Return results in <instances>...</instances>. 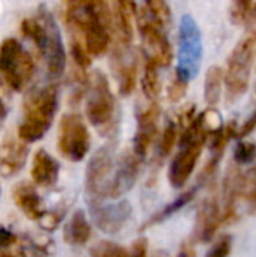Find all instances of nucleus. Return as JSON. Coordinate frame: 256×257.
I'll return each instance as SVG.
<instances>
[{
	"label": "nucleus",
	"instance_id": "obj_1",
	"mask_svg": "<svg viewBox=\"0 0 256 257\" xmlns=\"http://www.w3.org/2000/svg\"><path fill=\"white\" fill-rule=\"evenodd\" d=\"M72 39L84 44L89 54L103 56L113 39V11L107 0H62Z\"/></svg>",
	"mask_w": 256,
	"mask_h": 257
},
{
	"label": "nucleus",
	"instance_id": "obj_2",
	"mask_svg": "<svg viewBox=\"0 0 256 257\" xmlns=\"http://www.w3.org/2000/svg\"><path fill=\"white\" fill-rule=\"evenodd\" d=\"M59 108V86L56 83L36 87L27 93L23 104L24 119L17 136L26 143L41 140L50 130Z\"/></svg>",
	"mask_w": 256,
	"mask_h": 257
},
{
	"label": "nucleus",
	"instance_id": "obj_3",
	"mask_svg": "<svg viewBox=\"0 0 256 257\" xmlns=\"http://www.w3.org/2000/svg\"><path fill=\"white\" fill-rule=\"evenodd\" d=\"M207 142L208 134L204 130L199 117H195V120L181 131L180 151L170 161L167 172L169 184L174 188H183L189 182Z\"/></svg>",
	"mask_w": 256,
	"mask_h": 257
},
{
	"label": "nucleus",
	"instance_id": "obj_4",
	"mask_svg": "<svg viewBox=\"0 0 256 257\" xmlns=\"http://www.w3.org/2000/svg\"><path fill=\"white\" fill-rule=\"evenodd\" d=\"M255 39L246 35L243 39L238 41V44L229 54L225 69V92L228 102L237 101L249 89L255 59Z\"/></svg>",
	"mask_w": 256,
	"mask_h": 257
},
{
	"label": "nucleus",
	"instance_id": "obj_5",
	"mask_svg": "<svg viewBox=\"0 0 256 257\" xmlns=\"http://www.w3.org/2000/svg\"><path fill=\"white\" fill-rule=\"evenodd\" d=\"M0 75L14 92H23L35 75L32 54L15 38H8L0 44Z\"/></svg>",
	"mask_w": 256,
	"mask_h": 257
},
{
	"label": "nucleus",
	"instance_id": "obj_6",
	"mask_svg": "<svg viewBox=\"0 0 256 257\" xmlns=\"http://www.w3.org/2000/svg\"><path fill=\"white\" fill-rule=\"evenodd\" d=\"M116 111V99L107 77L101 71L89 75L86 86V117L95 128H107Z\"/></svg>",
	"mask_w": 256,
	"mask_h": 257
},
{
	"label": "nucleus",
	"instance_id": "obj_7",
	"mask_svg": "<svg viewBox=\"0 0 256 257\" xmlns=\"http://www.w3.org/2000/svg\"><path fill=\"white\" fill-rule=\"evenodd\" d=\"M57 148L59 152L72 163L84 160L91 148V134L80 114L66 113L62 116L57 134Z\"/></svg>",
	"mask_w": 256,
	"mask_h": 257
},
{
	"label": "nucleus",
	"instance_id": "obj_8",
	"mask_svg": "<svg viewBox=\"0 0 256 257\" xmlns=\"http://www.w3.org/2000/svg\"><path fill=\"white\" fill-rule=\"evenodd\" d=\"M134 20L142 39L145 57L154 60L158 66H169L174 57V50L166 35V26L160 24L149 14H139Z\"/></svg>",
	"mask_w": 256,
	"mask_h": 257
},
{
	"label": "nucleus",
	"instance_id": "obj_9",
	"mask_svg": "<svg viewBox=\"0 0 256 257\" xmlns=\"http://www.w3.org/2000/svg\"><path fill=\"white\" fill-rule=\"evenodd\" d=\"M44 26V42L39 48V54L45 60L47 72L51 80H57L63 75L66 66V53L60 35V29L50 11L41 8L36 14Z\"/></svg>",
	"mask_w": 256,
	"mask_h": 257
},
{
	"label": "nucleus",
	"instance_id": "obj_10",
	"mask_svg": "<svg viewBox=\"0 0 256 257\" xmlns=\"http://www.w3.org/2000/svg\"><path fill=\"white\" fill-rule=\"evenodd\" d=\"M202 56L204 45L198 23L190 15H184L180 26V53L178 66L175 69L192 80L198 75L201 69Z\"/></svg>",
	"mask_w": 256,
	"mask_h": 257
},
{
	"label": "nucleus",
	"instance_id": "obj_11",
	"mask_svg": "<svg viewBox=\"0 0 256 257\" xmlns=\"http://www.w3.org/2000/svg\"><path fill=\"white\" fill-rule=\"evenodd\" d=\"M113 169H115V157H113V148L110 145L100 148L91 157L86 167V179H84L89 203L109 199Z\"/></svg>",
	"mask_w": 256,
	"mask_h": 257
},
{
	"label": "nucleus",
	"instance_id": "obj_12",
	"mask_svg": "<svg viewBox=\"0 0 256 257\" xmlns=\"http://www.w3.org/2000/svg\"><path fill=\"white\" fill-rule=\"evenodd\" d=\"M130 48L131 45H124L121 42H115L112 48V69L122 96H130L137 81V59L131 56Z\"/></svg>",
	"mask_w": 256,
	"mask_h": 257
},
{
	"label": "nucleus",
	"instance_id": "obj_13",
	"mask_svg": "<svg viewBox=\"0 0 256 257\" xmlns=\"http://www.w3.org/2000/svg\"><path fill=\"white\" fill-rule=\"evenodd\" d=\"M91 214L95 224L106 233H118L131 217V205L127 200H118L110 205L91 202Z\"/></svg>",
	"mask_w": 256,
	"mask_h": 257
},
{
	"label": "nucleus",
	"instance_id": "obj_14",
	"mask_svg": "<svg viewBox=\"0 0 256 257\" xmlns=\"http://www.w3.org/2000/svg\"><path fill=\"white\" fill-rule=\"evenodd\" d=\"M160 105L152 101L148 107L137 111V128L133 140V151L145 160L158 134Z\"/></svg>",
	"mask_w": 256,
	"mask_h": 257
},
{
	"label": "nucleus",
	"instance_id": "obj_15",
	"mask_svg": "<svg viewBox=\"0 0 256 257\" xmlns=\"http://www.w3.org/2000/svg\"><path fill=\"white\" fill-rule=\"evenodd\" d=\"M142 161L143 160L133 149L121 155L118 166L113 172V178H112V184L109 190V199L116 200L125 196L134 187L140 173Z\"/></svg>",
	"mask_w": 256,
	"mask_h": 257
},
{
	"label": "nucleus",
	"instance_id": "obj_16",
	"mask_svg": "<svg viewBox=\"0 0 256 257\" xmlns=\"http://www.w3.org/2000/svg\"><path fill=\"white\" fill-rule=\"evenodd\" d=\"M27 157V143L20 137L6 136L0 145V175L3 178L17 175L24 167Z\"/></svg>",
	"mask_w": 256,
	"mask_h": 257
},
{
	"label": "nucleus",
	"instance_id": "obj_17",
	"mask_svg": "<svg viewBox=\"0 0 256 257\" xmlns=\"http://www.w3.org/2000/svg\"><path fill=\"white\" fill-rule=\"evenodd\" d=\"M243 176L238 164L229 166L223 178V223L229 224L237 218V205L243 199Z\"/></svg>",
	"mask_w": 256,
	"mask_h": 257
},
{
	"label": "nucleus",
	"instance_id": "obj_18",
	"mask_svg": "<svg viewBox=\"0 0 256 257\" xmlns=\"http://www.w3.org/2000/svg\"><path fill=\"white\" fill-rule=\"evenodd\" d=\"M220 223H223V212L219 206V202L216 197H208L202 202L198 211L196 217V227L195 235L198 241L201 242H210L216 232L220 227Z\"/></svg>",
	"mask_w": 256,
	"mask_h": 257
},
{
	"label": "nucleus",
	"instance_id": "obj_19",
	"mask_svg": "<svg viewBox=\"0 0 256 257\" xmlns=\"http://www.w3.org/2000/svg\"><path fill=\"white\" fill-rule=\"evenodd\" d=\"M60 166L59 163L44 149H39L33 155L32 163V179L39 187H51L57 182Z\"/></svg>",
	"mask_w": 256,
	"mask_h": 257
},
{
	"label": "nucleus",
	"instance_id": "obj_20",
	"mask_svg": "<svg viewBox=\"0 0 256 257\" xmlns=\"http://www.w3.org/2000/svg\"><path fill=\"white\" fill-rule=\"evenodd\" d=\"M14 202L21 212L30 220H39L45 212L36 188L29 182H21L14 188Z\"/></svg>",
	"mask_w": 256,
	"mask_h": 257
},
{
	"label": "nucleus",
	"instance_id": "obj_21",
	"mask_svg": "<svg viewBox=\"0 0 256 257\" xmlns=\"http://www.w3.org/2000/svg\"><path fill=\"white\" fill-rule=\"evenodd\" d=\"M92 235L91 223L88 221L83 211H75L69 221L65 224L63 229V238L71 245H84Z\"/></svg>",
	"mask_w": 256,
	"mask_h": 257
},
{
	"label": "nucleus",
	"instance_id": "obj_22",
	"mask_svg": "<svg viewBox=\"0 0 256 257\" xmlns=\"http://www.w3.org/2000/svg\"><path fill=\"white\" fill-rule=\"evenodd\" d=\"M225 86V72L220 66H210L205 75L204 96L210 107H214L220 101L222 87Z\"/></svg>",
	"mask_w": 256,
	"mask_h": 257
},
{
	"label": "nucleus",
	"instance_id": "obj_23",
	"mask_svg": "<svg viewBox=\"0 0 256 257\" xmlns=\"http://www.w3.org/2000/svg\"><path fill=\"white\" fill-rule=\"evenodd\" d=\"M158 65L145 57V68H143V75H142V92L149 101H155L160 95V74H158Z\"/></svg>",
	"mask_w": 256,
	"mask_h": 257
},
{
	"label": "nucleus",
	"instance_id": "obj_24",
	"mask_svg": "<svg viewBox=\"0 0 256 257\" xmlns=\"http://www.w3.org/2000/svg\"><path fill=\"white\" fill-rule=\"evenodd\" d=\"M178 134H180V126L178 122L174 119H169L164 125V130L161 133V139H160V145H158V155L161 160L167 158L178 140Z\"/></svg>",
	"mask_w": 256,
	"mask_h": 257
},
{
	"label": "nucleus",
	"instance_id": "obj_25",
	"mask_svg": "<svg viewBox=\"0 0 256 257\" xmlns=\"http://www.w3.org/2000/svg\"><path fill=\"white\" fill-rule=\"evenodd\" d=\"M195 196H196V190H189V191H186V193H183L181 196H178L172 203H169L167 206H164L151 221H149V224H154V223H158V221H161V220H164V218H167L169 215H172V214H175L177 211H180L181 208H184L187 203H190L193 199H195Z\"/></svg>",
	"mask_w": 256,
	"mask_h": 257
},
{
	"label": "nucleus",
	"instance_id": "obj_26",
	"mask_svg": "<svg viewBox=\"0 0 256 257\" xmlns=\"http://www.w3.org/2000/svg\"><path fill=\"white\" fill-rule=\"evenodd\" d=\"M243 199L247 203L249 214L256 215V166L243 176Z\"/></svg>",
	"mask_w": 256,
	"mask_h": 257
},
{
	"label": "nucleus",
	"instance_id": "obj_27",
	"mask_svg": "<svg viewBox=\"0 0 256 257\" xmlns=\"http://www.w3.org/2000/svg\"><path fill=\"white\" fill-rule=\"evenodd\" d=\"M189 83L190 80L183 75L180 71L175 69L174 75H172V80H170V84H169V89H167V98L170 102H178L183 99V96L186 95L187 89H189Z\"/></svg>",
	"mask_w": 256,
	"mask_h": 257
},
{
	"label": "nucleus",
	"instance_id": "obj_28",
	"mask_svg": "<svg viewBox=\"0 0 256 257\" xmlns=\"http://www.w3.org/2000/svg\"><path fill=\"white\" fill-rule=\"evenodd\" d=\"M92 257H133L131 251L110 241H101L92 248Z\"/></svg>",
	"mask_w": 256,
	"mask_h": 257
},
{
	"label": "nucleus",
	"instance_id": "obj_29",
	"mask_svg": "<svg viewBox=\"0 0 256 257\" xmlns=\"http://www.w3.org/2000/svg\"><path fill=\"white\" fill-rule=\"evenodd\" d=\"M71 57L75 63V68H78L81 71H86L92 63V56L86 50L84 44L80 42L78 39H72V38H71Z\"/></svg>",
	"mask_w": 256,
	"mask_h": 257
},
{
	"label": "nucleus",
	"instance_id": "obj_30",
	"mask_svg": "<svg viewBox=\"0 0 256 257\" xmlns=\"http://www.w3.org/2000/svg\"><path fill=\"white\" fill-rule=\"evenodd\" d=\"M256 158V145L252 142L241 140L234 149V161L238 166L249 164Z\"/></svg>",
	"mask_w": 256,
	"mask_h": 257
},
{
	"label": "nucleus",
	"instance_id": "obj_31",
	"mask_svg": "<svg viewBox=\"0 0 256 257\" xmlns=\"http://www.w3.org/2000/svg\"><path fill=\"white\" fill-rule=\"evenodd\" d=\"M253 11V0H232L231 20L235 24L244 23Z\"/></svg>",
	"mask_w": 256,
	"mask_h": 257
},
{
	"label": "nucleus",
	"instance_id": "obj_32",
	"mask_svg": "<svg viewBox=\"0 0 256 257\" xmlns=\"http://www.w3.org/2000/svg\"><path fill=\"white\" fill-rule=\"evenodd\" d=\"M232 250V238L229 235H222L210 248L205 257H229Z\"/></svg>",
	"mask_w": 256,
	"mask_h": 257
},
{
	"label": "nucleus",
	"instance_id": "obj_33",
	"mask_svg": "<svg viewBox=\"0 0 256 257\" xmlns=\"http://www.w3.org/2000/svg\"><path fill=\"white\" fill-rule=\"evenodd\" d=\"M256 130V108L250 113V116L244 120V123L241 125V128L238 130V139H246L247 136H250Z\"/></svg>",
	"mask_w": 256,
	"mask_h": 257
},
{
	"label": "nucleus",
	"instance_id": "obj_34",
	"mask_svg": "<svg viewBox=\"0 0 256 257\" xmlns=\"http://www.w3.org/2000/svg\"><path fill=\"white\" fill-rule=\"evenodd\" d=\"M17 242V236L5 227H0V251L12 247Z\"/></svg>",
	"mask_w": 256,
	"mask_h": 257
},
{
	"label": "nucleus",
	"instance_id": "obj_35",
	"mask_svg": "<svg viewBox=\"0 0 256 257\" xmlns=\"http://www.w3.org/2000/svg\"><path fill=\"white\" fill-rule=\"evenodd\" d=\"M131 256L133 257H146L148 251V241L145 238H139L137 241L133 242L131 245Z\"/></svg>",
	"mask_w": 256,
	"mask_h": 257
},
{
	"label": "nucleus",
	"instance_id": "obj_36",
	"mask_svg": "<svg viewBox=\"0 0 256 257\" xmlns=\"http://www.w3.org/2000/svg\"><path fill=\"white\" fill-rule=\"evenodd\" d=\"M115 2L119 3L124 9H127V11L131 14V17H133V12H134L136 6H139V5H142V3H148V2H151V0H115Z\"/></svg>",
	"mask_w": 256,
	"mask_h": 257
},
{
	"label": "nucleus",
	"instance_id": "obj_37",
	"mask_svg": "<svg viewBox=\"0 0 256 257\" xmlns=\"http://www.w3.org/2000/svg\"><path fill=\"white\" fill-rule=\"evenodd\" d=\"M247 20H249V32H247V35L252 36L256 41V5L253 6V11H252V14L249 15Z\"/></svg>",
	"mask_w": 256,
	"mask_h": 257
},
{
	"label": "nucleus",
	"instance_id": "obj_38",
	"mask_svg": "<svg viewBox=\"0 0 256 257\" xmlns=\"http://www.w3.org/2000/svg\"><path fill=\"white\" fill-rule=\"evenodd\" d=\"M177 257H196V253H195V250L192 247L186 245V247H183L180 250V253L177 254Z\"/></svg>",
	"mask_w": 256,
	"mask_h": 257
},
{
	"label": "nucleus",
	"instance_id": "obj_39",
	"mask_svg": "<svg viewBox=\"0 0 256 257\" xmlns=\"http://www.w3.org/2000/svg\"><path fill=\"white\" fill-rule=\"evenodd\" d=\"M0 257H26L23 250H11V251H0Z\"/></svg>",
	"mask_w": 256,
	"mask_h": 257
},
{
	"label": "nucleus",
	"instance_id": "obj_40",
	"mask_svg": "<svg viewBox=\"0 0 256 257\" xmlns=\"http://www.w3.org/2000/svg\"><path fill=\"white\" fill-rule=\"evenodd\" d=\"M6 116H8V107H6V104L3 102V99L0 98V123L5 120Z\"/></svg>",
	"mask_w": 256,
	"mask_h": 257
},
{
	"label": "nucleus",
	"instance_id": "obj_41",
	"mask_svg": "<svg viewBox=\"0 0 256 257\" xmlns=\"http://www.w3.org/2000/svg\"><path fill=\"white\" fill-rule=\"evenodd\" d=\"M0 87H2V78H0Z\"/></svg>",
	"mask_w": 256,
	"mask_h": 257
}]
</instances>
